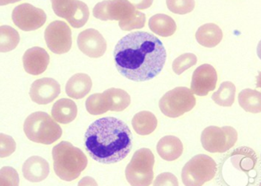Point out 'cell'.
I'll list each match as a JSON object with an SVG mask.
<instances>
[{
	"instance_id": "1",
	"label": "cell",
	"mask_w": 261,
	"mask_h": 186,
	"mask_svg": "<svg viewBox=\"0 0 261 186\" xmlns=\"http://www.w3.org/2000/svg\"><path fill=\"white\" fill-rule=\"evenodd\" d=\"M114 59L116 69L125 78L149 81L163 70L166 62V49L152 34L133 32L118 41Z\"/></svg>"
},
{
	"instance_id": "2",
	"label": "cell",
	"mask_w": 261,
	"mask_h": 186,
	"mask_svg": "<svg viewBox=\"0 0 261 186\" xmlns=\"http://www.w3.org/2000/svg\"><path fill=\"white\" fill-rule=\"evenodd\" d=\"M85 148L90 157L101 164L125 159L133 148V134L125 122L114 117L95 120L88 128Z\"/></svg>"
},
{
	"instance_id": "3",
	"label": "cell",
	"mask_w": 261,
	"mask_h": 186,
	"mask_svg": "<svg viewBox=\"0 0 261 186\" xmlns=\"http://www.w3.org/2000/svg\"><path fill=\"white\" fill-rule=\"evenodd\" d=\"M52 154L55 173L62 180H75L87 167L86 155L66 141L55 146Z\"/></svg>"
},
{
	"instance_id": "4",
	"label": "cell",
	"mask_w": 261,
	"mask_h": 186,
	"mask_svg": "<svg viewBox=\"0 0 261 186\" xmlns=\"http://www.w3.org/2000/svg\"><path fill=\"white\" fill-rule=\"evenodd\" d=\"M25 135L32 142L50 145L62 136V129L48 114L36 112L30 114L23 124Z\"/></svg>"
},
{
	"instance_id": "5",
	"label": "cell",
	"mask_w": 261,
	"mask_h": 186,
	"mask_svg": "<svg viewBox=\"0 0 261 186\" xmlns=\"http://www.w3.org/2000/svg\"><path fill=\"white\" fill-rule=\"evenodd\" d=\"M155 156L149 148H140L134 153L125 168V178L130 185L148 186L154 178Z\"/></svg>"
},
{
	"instance_id": "6",
	"label": "cell",
	"mask_w": 261,
	"mask_h": 186,
	"mask_svg": "<svg viewBox=\"0 0 261 186\" xmlns=\"http://www.w3.org/2000/svg\"><path fill=\"white\" fill-rule=\"evenodd\" d=\"M140 11H137L134 4L126 0H110L98 3L93 9V15L101 21H119L122 30L135 18Z\"/></svg>"
},
{
	"instance_id": "7",
	"label": "cell",
	"mask_w": 261,
	"mask_h": 186,
	"mask_svg": "<svg viewBox=\"0 0 261 186\" xmlns=\"http://www.w3.org/2000/svg\"><path fill=\"white\" fill-rule=\"evenodd\" d=\"M218 166L212 157L198 154L184 166L181 178L184 185L201 186L215 177Z\"/></svg>"
},
{
	"instance_id": "8",
	"label": "cell",
	"mask_w": 261,
	"mask_h": 186,
	"mask_svg": "<svg viewBox=\"0 0 261 186\" xmlns=\"http://www.w3.org/2000/svg\"><path fill=\"white\" fill-rule=\"evenodd\" d=\"M196 99L191 89L186 87H177L167 92L159 101L162 113L169 118H178L193 110Z\"/></svg>"
},
{
	"instance_id": "9",
	"label": "cell",
	"mask_w": 261,
	"mask_h": 186,
	"mask_svg": "<svg viewBox=\"0 0 261 186\" xmlns=\"http://www.w3.org/2000/svg\"><path fill=\"white\" fill-rule=\"evenodd\" d=\"M238 134L231 126H209L203 130L201 143L210 153H224L234 147Z\"/></svg>"
},
{
	"instance_id": "10",
	"label": "cell",
	"mask_w": 261,
	"mask_h": 186,
	"mask_svg": "<svg viewBox=\"0 0 261 186\" xmlns=\"http://www.w3.org/2000/svg\"><path fill=\"white\" fill-rule=\"evenodd\" d=\"M52 6L58 16L65 18L75 29L85 26L90 17L87 5L79 0H54Z\"/></svg>"
},
{
	"instance_id": "11",
	"label": "cell",
	"mask_w": 261,
	"mask_h": 186,
	"mask_svg": "<svg viewBox=\"0 0 261 186\" xmlns=\"http://www.w3.org/2000/svg\"><path fill=\"white\" fill-rule=\"evenodd\" d=\"M45 41L53 52L66 54L72 46L71 29L62 21L51 22L45 30Z\"/></svg>"
},
{
	"instance_id": "12",
	"label": "cell",
	"mask_w": 261,
	"mask_h": 186,
	"mask_svg": "<svg viewBox=\"0 0 261 186\" xmlns=\"http://www.w3.org/2000/svg\"><path fill=\"white\" fill-rule=\"evenodd\" d=\"M12 21L20 30L33 31L45 24L46 15L41 9L36 8L30 4H22L12 11Z\"/></svg>"
},
{
	"instance_id": "13",
	"label": "cell",
	"mask_w": 261,
	"mask_h": 186,
	"mask_svg": "<svg viewBox=\"0 0 261 186\" xmlns=\"http://www.w3.org/2000/svg\"><path fill=\"white\" fill-rule=\"evenodd\" d=\"M218 73L215 68L209 64H204L193 72L191 91L199 96H205L217 87Z\"/></svg>"
},
{
	"instance_id": "14",
	"label": "cell",
	"mask_w": 261,
	"mask_h": 186,
	"mask_svg": "<svg viewBox=\"0 0 261 186\" xmlns=\"http://www.w3.org/2000/svg\"><path fill=\"white\" fill-rule=\"evenodd\" d=\"M77 46L83 54L93 59L103 56L107 51L106 40L94 29H88L79 34Z\"/></svg>"
},
{
	"instance_id": "15",
	"label": "cell",
	"mask_w": 261,
	"mask_h": 186,
	"mask_svg": "<svg viewBox=\"0 0 261 186\" xmlns=\"http://www.w3.org/2000/svg\"><path fill=\"white\" fill-rule=\"evenodd\" d=\"M60 94V84L55 79L48 77L38 79L30 87V98L39 105H46L53 102Z\"/></svg>"
},
{
	"instance_id": "16",
	"label": "cell",
	"mask_w": 261,
	"mask_h": 186,
	"mask_svg": "<svg viewBox=\"0 0 261 186\" xmlns=\"http://www.w3.org/2000/svg\"><path fill=\"white\" fill-rule=\"evenodd\" d=\"M50 62V57L46 50L35 46L25 51L22 57L23 67L26 72L33 76H38L46 70Z\"/></svg>"
},
{
	"instance_id": "17",
	"label": "cell",
	"mask_w": 261,
	"mask_h": 186,
	"mask_svg": "<svg viewBox=\"0 0 261 186\" xmlns=\"http://www.w3.org/2000/svg\"><path fill=\"white\" fill-rule=\"evenodd\" d=\"M50 168L48 162L40 156H32L22 166V174L27 180L38 183L47 178Z\"/></svg>"
},
{
	"instance_id": "18",
	"label": "cell",
	"mask_w": 261,
	"mask_h": 186,
	"mask_svg": "<svg viewBox=\"0 0 261 186\" xmlns=\"http://www.w3.org/2000/svg\"><path fill=\"white\" fill-rule=\"evenodd\" d=\"M92 88V80L90 76L84 73H77L69 79L65 92L69 97L73 99H83L90 93Z\"/></svg>"
},
{
	"instance_id": "19",
	"label": "cell",
	"mask_w": 261,
	"mask_h": 186,
	"mask_svg": "<svg viewBox=\"0 0 261 186\" xmlns=\"http://www.w3.org/2000/svg\"><path fill=\"white\" fill-rule=\"evenodd\" d=\"M156 150L161 158L167 162L179 159L183 153V144L179 138L174 136H166L160 139Z\"/></svg>"
},
{
	"instance_id": "20",
	"label": "cell",
	"mask_w": 261,
	"mask_h": 186,
	"mask_svg": "<svg viewBox=\"0 0 261 186\" xmlns=\"http://www.w3.org/2000/svg\"><path fill=\"white\" fill-rule=\"evenodd\" d=\"M77 107L73 100L63 98L57 100L52 108V116L55 121L60 124H70L76 119Z\"/></svg>"
},
{
	"instance_id": "21",
	"label": "cell",
	"mask_w": 261,
	"mask_h": 186,
	"mask_svg": "<svg viewBox=\"0 0 261 186\" xmlns=\"http://www.w3.org/2000/svg\"><path fill=\"white\" fill-rule=\"evenodd\" d=\"M196 40L204 47H214L223 40V31L218 25L207 23L202 25L196 32Z\"/></svg>"
},
{
	"instance_id": "22",
	"label": "cell",
	"mask_w": 261,
	"mask_h": 186,
	"mask_svg": "<svg viewBox=\"0 0 261 186\" xmlns=\"http://www.w3.org/2000/svg\"><path fill=\"white\" fill-rule=\"evenodd\" d=\"M149 28L152 32L162 37H169L175 33L177 26L170 16L165 14H156L150 18Z\"/></svg>"
},
{
	"instance_id": "23",
	"label": "cell",
	"mask_w": 261,
	"mask_h": 186,
	"mask_svg": "<svg viewBox=\"0 0 261 186\" xmlns=\"http://www.w3.org/2000/svg\"><path fill=\"white\" fill-rule=\"evenodd\" d=\"M132 124L135 132L138 133L139 135H150L155 131L158 127V119L156 117L149 111H142L135 114Z\"/></svg>"
},
{
	"instance_id": "24",
	"label": "cell",
	"mask_w": 261,
	"mask_h": 186,
	"mask_svg": "<svg viewBox=\"0 0 261 186\" xmlns=\"http://www.w3.org/2000/svg\"><path fill=\"white\" fill-rule=\"evenodd\" d=\"M109 102V111L122 112L130 104V96L127 92L120 89H107L103 92Z\"/></svg>"
},
{
	"instance_id": "25",
	"label": "cell",
	"mask_w": 261,
	"mask_h": 186,
	"mask_svg": "<svg viewBox=\"0 0 261 186\" xmlns=\"http://www.w3.org/2000/svg\"><path fill=\"white\" fill-rule=\"evenodd\" d=\"M238 101L241 108L251 114L261 112V94L254 89H246L240 92Z\"/></svg>"
},
{
	"instance_id": "26",
	"label": "cell",
	"mask_w": 261,
	"mask_h": 186,
	"mask_svg": "<svg viewBox=\"0 0 261 186\" xmlns=\"http://www.w3.org/2000/svg\"><path fill=\"white\" fill-rule=\"evenodd\" d=\"M237 88L231 82H223L218 91L213 93L212 99L221 107H231L234 101Z\"/></svg>"
},
{
	"instance_id": "27",
	"label": "cell",
	"mask_w": 261,
	"mask_h": 186,
	"mask_svg": "<svg viewBox=\"0 0 261 186\" xmlns=\"http://www.w3.org/2000/svg\"><path fill=\"white\" fill-rule=\"evenodd\" d=\"M20 35L16 30L10 26L0 27V51L8 52L12 51L18 46Z\"/></svg>"
},
{
	"instance_id": "28",
	"label": "cell",
	"mask_w": 261,
	"mask_h": 186,
	"mask_svg": "<svg viewBox=\"0 0 261 186\" xmlns=\"http://www.w3.org/2000/svg\"><path fill=\"white\" fill-rule=\"evenodd\" d=\"M88 113L92 115H100L109 111V102L103 93L90 95L85 102Z\"/></svg>"
},
{
	"instance_id": "29",
	"label": "cell",
	"mask_w": 261,
	"mask_h": 186,
	"mask_svg": "<svg viewBox=\"0 0 261 186\" xmlns=\"http://www.w3.org/2000/svg\"><path fill=\"white\" fill-rule=\"evenodd\" d=\"M197 57L195 54H184L174 60L173 63V70L177 75L182 74L185 70L193 67V65L197 64Z\"/></svg>"
},
{
	"instance_id": "30",
	"label": "cell",
	"mask_w": 261,
	"mask_h": 186,
	"mask_svg": "<svg viewBox=\"0 0 261 186\" xmlns=\"http://www.w3.org/2000/svg\"><path fill=\"white\" fill-rule=\"evenodd\" d=\"M167 6L169 11L173 13L184 15V14L190 13L195 7V2L191 0L186 1H175V0H169L167 1Z\"/></svg>"
},
{
	"instance_id": "31",
	"label": "cell",
	"mask_w": 261,
	"mask_h": 186,
	"mask_svg": "<svg viewBox=\"0 0 261 186\" xmlns=\"http://www.w3.org/2000/svg\"><path fill=\"white\" fill-rule=\"evenodd\" d=\"M19 184L18 173L11 167H4L0 171V185L17 186Z\"/></svg>"
},
{
	"instance_id": "32",
	"label": "cell",
	"mask_w": 261,
	"mask_h": 186,
	"mask_svg": "<svg viewBox=\"0 0 261 186\" xmlns=\"http://www.w3.org/2000/svg\"><path fill=\"white\" fill-rule=\"evenodd\" d=\"M16 150V142L13 138L8 135L0 134V157L11 155Z\"/></svg>"
},
{
	"instance_id": "33",
	"label": "cell",
	"mask_w": 261,
	"mask_h": 186,
	"mask_svg": "<svg viewBox=\"0 0 261 186\" xmlns=\"http://www.w3.org/2000/svg\"><path fill=\"white\" fill-rule=\"evenodd\" d=\"M153 185L177 186L179 185V183L174 174L170 173H163L156 177L155 181L153 182Z\"/></svg>"
}]
</instances>
